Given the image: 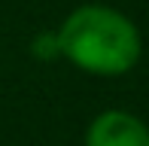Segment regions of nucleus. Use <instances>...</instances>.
<instances>
[{
    "label": "nucleus",
    "instance_id": "obj_2",
    "mask_svg": "<svg viewBox=\"0 0 149 146\" xmlns=\"http://www.w3.org/2000/svg\"><path fill=\"white\" fill-rule=\"evenodd\" d=\"M85 146H149V128L131 113L107 110L91 122Z\"/></svg>",
    "mask_w": 149,
    "mask_h": 146
},
{
    "label": "nucleus",
    "instance_id": "obj_1",
    "mask_svg": "<svg viewBox=\"0 0 149 146\" xmlns=\"http://www.w3.org/2000/svg\"><path fill=\"white\" fill-rule=\"evenodd\" d=\"M58 40L61 55L97 76H119L131 70L143 49L131 18L97 3L73 9L61 24Z\"/></svg>",
    "mask_w": 149,
    "mask_h": 146
},
{
    "label": "nucleus",
    "instance_id": "obj_3",
    "mask_svg": "<svg viewBox=\"0 0 149 146\" xmlns=\"http://www.w3.org/2000/svg\"><path fill=\"white\" fill-rule=\"evenodd\" d=\"M31 52H33V58H40V61H55V58H61L58 31H43V34H37L33 43H31Z\"/></svg>",
    "mask_w": 149,
    "mask_h": 146
}]
</instances>
